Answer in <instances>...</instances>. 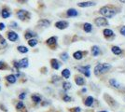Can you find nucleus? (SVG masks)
<instances>
[{
	"label": "nucleus",
	"instance_id": "obj_47",
	"mask_svg": "<svg viewBox=\"0 0 125 112\" xmlns=\"http://www.w3.org/2000/svg\"><path fill=\"white\" fill-rule=\"evenodd\" d=\"M123 100H124V102H125V96L123 97Z\"/></svg>",
	"mask_w": 125,
	"mask_h": 112
},
{
	"label": "nucleus",
	"instance_id": "obj_46",
	"mask_svg": "<svg viewBox=\"0 0 125 112\" xmlns=\"http://www.w3.org/2000/svg\"><path fill=\"white\" fill-rule=\"evenodd\" d=\"M99 112H108V111H106V110H102V111H99Z\"/></svg>",
	"mask_w": 125,
	"mask_h": 112
},
{
	"label": "nucleus",
	"instance_id": "obj_27",
	"mask_svg": "<svg viewBox=\"0 0 125 112\" xmlns=\"http://www.w3.org/2000/svg\"><path fill=\"white\" fill-rule=\"evenodd\" d=\"M10 16V12L7 9H4V10H2V17L7 19V18H9Z\"/></svg>",
	"mask_w": 125,
	"mask_h": 112
},
{
	"label": "nucleus",
	"instance_id": "obj_20",
	"mask_svg": "<svg viewBox=\"0 0 125 112\" xmlns=\"http://www.w3.org/2000/svg\"><path fill=\"white\" fill-rule=\"evenodd\" d=\"M66 15L67 17H77L78 15V11L75 9H69L66 11Z\"/></svg>",
	"mask_w": 125,
	"mask_h": 112
},
{
	"label": "nucleus",
	"instance_id": "obj_42",
	"mask_svg": "<svg viewBox=\"0 0 125 112\" xmlns=\"http://www.w3.org/2000/svg\"><path fill=\"white\" fill-rule=\"evenodd\" d=\"M11 25H12L11 27H14V28H15V27H17V24H16L15 22H12V23H11Z\"/></svg>",
	"mask_w": 125,
	"mask_h": 112
},
{
	"label": "nucleus",
	"instance_id": "obj_10",
	"mask_svg": "<svg viewBox=\"0 0 125 112\" xmlns=\"http://www.w3.org/2000/svg\"><path fill=\"white\" fill-rule=\"evenodd\" d=\"M88 54V51H75L73 53V58L76 60H81L84 56H86Z\"/></svg>",
	"mask_w": 125,
	"mask_h": 112
},
{
	"label": "nucleus",
	"instance_id": "obj_8",
	"mask_svg": "<svg viewBox=\"0 0 125 112\" xmlns=\"http://www.w3.org/2000/svg\"><path fill=\"white\" fill-rule=\"evenodd\" d=\"M111 52L114 54V55H117V56H120V55H123L124 54V51L122 49L117 46V45H112L111 46Z\"/></svg>",
	"mask_w": 125,
	"mask_h": 112
},
{
	"label": "nucleus",
	"instance_id": "obj_1",
	"mask_svg": "<svg viewBox=\"0 0 125 112\" xmlns=\"http://www.w3.org/2000/svg\"><path fill=\"white\" fill-rule=\"evenodd\" d=\"M122 10V8L120 6H117L114 4H107L105 6H103L102 8H100L99 14L101 16H104L107 19H111L115 17L117 14L120 13Z\"/></svg>",
	"mask_w": 125,
	"mask_h": 112
},
{
	"label": "nucleus",
	"instance_id": "obj_26",
	"mask_svg": "<svg viewBox=\"0 0 125 112\" xmlns=\"http://www.w3.org/2000/svg\"><path fill=\"white\" fill-rule=\"evenodd\" d=\"M37 37V34L34 32H31V31L27 32L25 35H24V37H25L26 39H30L31 37Z\"/></svg>",
	"mask_w": 125,
	"mask_h": 112
},
{
	"label": "nucleus",
	"instance_id": "obj_39",
	"mask_svg": "<svg viewBox=\"0 0 125 112\" xmlns=\"http://www.w3.org/2000/svg\"><path fill=\"white\" fill-rule=\"evenodd\" d=\"M25 96H26V93H24V92H23V93H21V94H20V95H19V98H20V99H23Z\"/></svg>",
	"mask_w": 125,
	"mask_h": 112
},
{
	"label": "nucleus",
	"instance_id": "obj_38",
	"mask_svg": "<svg viewBox=\"0 0 125 112\" xmlns=\"http://www.w3.org/2000/svg\"><path fill=\"white\" fill-rule=\"evenodd\" d=\"M6 67V64L5 63H3V62H0V69H5Z\"/></svg>",
	"mask_w": 125,
	"mask_h": 112
},
{
	"label": "nucleus",
	"instance_id": "obj_18",
	"mask_svg": "<svg viewBox=\"0 0 125 112\" xmlns=\"http://www.w3.org/2000/svg\"><path fill=\"white\" fill-rule=\"evenodd\" d=\"M51 64H52V67L53 69L55 70H58L60 68V66H61V63L58 61L57 59H52L51 60Z\"/></svg>",
	"mask_w": 125,
	"mask_h": 112
},
{
	"label": "nucleus",
	"instance_id": "obj_16",
	"mask_svg": "<svg viewBox=\"0 0 125 112\" xmlns=\"http://www.w3.org/2000/svg\"><path fill=\"white\" fill-rule=\"evenodd\" d=\"M75 82H76V84L78 86H83V85H85V83H86L85 79H84L83 77H81V76H76V77H75Z\"/></svg>",
	"mask_w": 125,
	"mask_h": 112
},
{
	"label": "nucleus",
	"instance_id": "obj_31",
	"mask_svg": "<svg viewBox=\"0 0 125 112\" xmlns=\"http://www.w3.org/2000/svg\"><path fill=\"white\" fill-rule=\"evenodd\" d=\"M60 57H61V59H62V61H67L68 58H69V56H68V54L66 53V52H63V53H61V55H60Z\"/></svg>",
	"mask_w": 125,
	"mask_h": 112
},
{
	"label": "nucleus",
	"instance_id": "obj_33",
	"mask_svg": "<svg viewBox=\"0 0 125 112\" xmlns=\"http://www.w3.org/2000/svg\"><path fill=\"white\" fill-rule=\"evenodd\" d=\"M119 32L121 36L125 37V25H121V26L119 28Z\"/></svg>",
	"mask_w": 125,
	"mask_h": 112
},
{
	"label": "nucleus",
	"instance_id": "obj_45",
	"mask_svg": "<svg viewBox=\"0 0 125 112\" xmlns=\"http://www.w3.org/2000/svg\"><path fill=\"white\" fill-rule=\"evenodd\" d=\"M18 1H19V2H24L25 0H18Z\"/></svg>",
	"mask_w": 125,
	"mask_h": 112
},
{
	"label": "nucleus",
	"instance_id": "obj_22",
	"mask_svg": "<svg viewBox=\"0 0 125 112\" xmlns=\"http://www.w3.org/2000/svg\"><path fill=\"white\" fill-rule=\"evenodd\" d=\"M70 75H71V72H70V70L67 69V68H65V69H63L62 71V76L65 80H67V79L70 78Z\"/></svg>",
	"mask_w": 125,
	"mask_h": 112
},
{
	"label": "nucleus",
	"instance_id": "obj_32",
	"mask_svg": "<svg viewBox=\"0 0 125 112\" xmlns=\"http://www.w3.org/2000/svg\"><path fill=\"white\" fill-rule=\"evenodd\" d=\"M28 44H29L31 47H35V46L37 44V39H29Z\"/></svg>",
	"mask_w": 125,
	"mask_h": 112
},
{
	"label": "nucleus",
	"instance_id": "obj_3",
	"mask_svg": "<svg viewBox=\"0 0 125 112\" xmlns=\"http://www.w3.org/2000/svg\"><path fill=\"white\" fill-rule=\"evenodd\" d=\"M94 22L97 27H104L109 25V22L107 21V18H105L104 16L96 17L94 20Z\"/></svg>",
	"mask_w": 125,
	"mask_h": 112
},
{
	"label": "nucleus",
	"instance_id": "obj_29",
	"mask_svg": "<svg viewBox=\"0 0 125 112\" xmlns=\"http://www.w3.org/2000/svg\"><path fill=\"white\" fill-rule=\"evenodd\" d=\"M32 100L35 103H39V102L41 101V97L38 94H34V95H32Z\"/></svg>",
	"mask_w": 125,
	"mask_h": 112
},
{
	"label": "nucleus",
	"instance_id": "obj_28",
	"mask_svg": "<svg viewBox=\"0 0 125 112\" xmlns=\"http://www.w3.org/2000/svg\"><path fill=\"white\" fill-rule=\"evenodd\" d=\"M6 47H7V42H6L5 39L0 36V50H1V49L6 48Z\"/></svg>",
	"mask_w": 125,
	"mask_h": 112
},
{
	"label": "nucleus",
	"instance_id": "obj_17",
	"mask_svg": "<svg viewBox=\"0 0 125 112\" xmlns=\"http://www.w3.org/2000/svg\"><path fill=\"white\" fill-rule=\"evenodd\" d=\"M56 43H57V37H52L49 39H47V44L52 49H54V46H56Z\"/></svg>",
	"mask_w": 125,
	"mask_h": 112
},
{
	"label": "nucleus",
	"instance_id": "obj_14",
	"mask_svg": "<svg viewBox=\"0 0 125 112\" xmlns=\"http://www.w3.org/2000/svg\"><path fill=\"white\" fill-rule=\"evenodd\" d=\"M91 52H92V55H93L94 57H97L98 55L101 54V50H100V47L99 46H97V45L93 46L92 49H91Z\"/></svg>",
	"mask_w": 125,
	"mask_h": 112
},
{
	"label": "nucleus",
	"instance_id": "obj_23",
	"mask_svg": "<svg viewBox=\"0 0 125 112\" xmlns=\"http://www.w3.org/2000/svg\"><path fill=\"white\" fill-rule=\"evenodd\" d=\"M38 24L41 25L42 27H48L50 24H51V21H48V20H45V19H43V20L38 21Z\"/></svg>",
	"mask_w": 125,
	"mask_h": 112
},
{
	"label": "nucleus",
	"instance_id": "obj_6",
	"mask_svg": "<svg viewBox=\"0 0 125 112\" xmlns=\"http://www.w3.org/2000/svg\"><path fill=\"white\" fill-rule=\"evenodd\" d=\"M90 68H91V65L88 64V65H81V66H78L77 69L78 70V72L82 73V74L87 77V78H90L91 76V71H90Z\"/></svg>",
	"mask_w": 125,
	"mask_h": 112
},
{
	"label": "nucleus",
	"instance_id": "obj_44",
	"mask_svg": "<svg viewBox=\"0 0 125 112\" xmlns=\"http://www.w3.org/2000/svg\"><path fill=\"white\" fill-rule=\"evenodd\" d=\"M118 1H120V3H122V4H125V0H118Z\"/></svg>",
	"mask_w": 125,
	"mask_h": 112
},
{
	"label": "nucleus",
	"instance_id": "obj_7",
	"mask_svg": "<svg viewBox=\"0 0 125 112\" xmlns=\"http://www.w3.org/2000/svg\"><path fill=\"white\" fill-rule=\"evenodd\" d=\"M108 84L110 85V87H112L113 89H115V90H117V91H119V92L122 89L121 84H120V82L116 80V79H109V80H108Z\"/></svg>",
	"mask_w": 125,
	"mask_h": 112
},
{
	"label": "nucleus",
	"instance_id": "obj_2",
	"mask_svg": "<svg viewBox=\"0 0 125 112\" xmlns=\"http://www.w3.org/2000/svg\"><path fill=\"white\" fill-rule=\"evenodd\" d=\"M112 69V65L108 63H103V64H97L94 67V76L96 77H100V76H103V75L107 74L110 70Z\"/></svg>",
	"mask_w": 125,
	"mask_h": 112
},
{
	"label": "nucleus",
	"instance_id": "obj_37",
	"mask_svg": "<svg viewBox=\"0 0 125 112\" xmlns=\"http://www.w3.org/2000/svg\"><path fill=\"white\" fill-rule=\"evenodd\" d=\"M59 80H61V78H60V77H58V76H53V77H52V82H54V81H59Z\"/></svg>",
	"mask_w": 125,
	"mask_h": 112
},
{
	"label": "nucleus",
	"instance_id": "obj_13",
	"mask_svg": "<svg viewBox=\"0 0 125 112\" xmlns=\"http://www.w3.org/2000/svg\"><path fill=\"white\" fill-rule=\"evenodd\" d=\"M68 25H69V23H68V21H57L56 23H55V27L58 28V29H65V28H67Z\"/></svg>",
	"mask_w": 125,
	"mask_h": 112
},
{
	"label": "nucleus",
	"instance_id": "obj_11",
	"mask_svg": "<svg viewBox=\"0 0 125 112\" xmlns=\"http://www.w3.org/2000/svg\"><path fill=\"white\" fill-rule=\"evenodd\" d=\"M94 102H95V100H94V97H93V96H91V95H89L84 99L83 104L86 106V107H93V106H94Z\"/></svg>",
	"mask_w": 125,
	"mask_h": 112
},
{
	"label": "nucleus",
	"instance_id": "obj_35",
	"mask_svg": "<svg viewBox=\"0 0 125 112\" xmlns=\"http://www.w3.org/2000/svg\"><path fill=\"white\" fill-rule=\"evenodd\" d=\"M16 107H17V110H20V109H22V108L24 107V106H23V103H22V102H19V103L17 104V106H16Z\"/></svg>",
	"mask_w": 125,
	"mask_h": 112
},
{
	"label": "nucleus",
	"instance_id": "obj_9",
	"mask_svg": "<svg viewBox=\"0 0 125 112\" xmlns=\"http://www.w3.org/2000/svg\"><path fill=\"white\" fill-rule=\"evenodd\" d=\"M15 66L17 68H25L28 66V59L23 58L21 61H19L18 63H15Z\"/></svg>",
	"mask_w": 125,
	"mask_h": 112
},
{
	"label": "nucleus",
	"instance_id": "obj_5",
	"mask_svg": "<svg viewBox=\"0 0 125 112\" xmlns=\"http://www.w3.org/2000/svg\"><path fill=\"white\" fill-rule=\"evenodd\" d=\"M103 36H104V39H106L107 41H112L116 37V34L113 30H111L109 28H104L103 30Z\"/></svg>",
	"mask_w": 125,
	"mask_h": 112
},
{
	"label": "nucleus",
	"instance_id": "obj_12",
	"mask_svg": "<svg viewBox=\"0 0 125 112\" xmlns=\"http://www.w3.org/2000/svg\"><path fill=\"white\" fill-rule=\"evenodd\" d=\"M17 16L19 17V19L21 20V21H23V20H25L26 18H29L30 17V14L28 13V11L26 10H19L17 12Z\"/></svg>",
	"mask_w": 125,
	"mask_h": 112
},
{
	"label": "nucleus",
	"instance_id": "obj_36",
	"mask_svg": "<svg viewBox=\"0 0 125 112\" xmlns=\"http://www.w3.org/2000/svg\"><path fill=\"white\" fill-rule=\"evenodd\" d=\"M70 111L71 112H81V108H80L79 107H73V108H71V109H70Z\"/></svg>",
	"mask_w": 125,
	"mask_h": 112
},
{
	"label": "nucleus",
	"instance_id": "obj_41",
	"mask_svg": "<svg viewBox=\"0 0 125 112\" xmlns=\"http://www.w3.org/2000/svg\"><path fill=\"white\" fill-rule=\"evenodd\" d=\"M120 92H122V93H125V86L124 87H122V89L120 91Z\"/></svg>",
	"mask_w": 125,
	"mask_h": 112
},
{
	"label": "nucleus",
	"instance_id": "obj_34",
	"mask_svg": "<svg viewBox=\"0 0 125 112\" xmlns=\"http://www.w3.org/2000/svg\"><path fill=\"white\" fill-rule=\"evenodd\" d=\"M62 100H63L64 102H71L72 101V98H71L69 95H67V94H64L63 97H62Z\"/></svg>",
	"mask_w": 125,
	"mask_h": 112
},
{
	"label": "nucleus",
	"instance_id": "obj_24",
	"mask_svg": "<svg viewBox=\"0 0 125 112\" xmlns=\"http://www.w3.org/2000/svg\"><path fill=\"white\" fill-rule=\"evenodd\" d=\"M6 80H8L10 83H15L16 82V77L14 75H9L6 77Z\"/></svg>",
	"mask_w": 125,
	"mask_h": 112
},
{
	"label": "nucleus",
	"instance_id": "obj_19",
	"mask_svg": "<svg viewBox=\"0 0 125 112\" xmlns=\"http://www.w3.org/2000/svg\"><path fill=\"white\" fill-rule=\"evenodd\" d=\"M8 38L10 40V41H12V42H15L16 40L19 38V37H18V35L16 34L15 32H9L8 33Z\"/></svg>",
	"mask_w": 125,
	"mask_h": 112
},
{
	"label": "nucleus",
	"instance_id": "obj_30",
	"mask_svg": "<svg viewBox=\"0 0 125 112\" xmlns=\"http://www.w3.org/2000/svg\"><path fill=\"white\" fill-rule=\"evenodd\" d=\"M18 51L20 52H21V53H25V52L28 51V49L26 48V47H24V46H19L18 47Z\"/></svg>",
	"mask_w": 125,
	"mask_h": 112
},
{
	"label": "nucleus",
	"instance_id": "obj_4",
	"mask_svg": "<svg viewBox=\"0 0 125 112\" xmlns=\"http://www.w3.org/2000/svg\"><path fill=\"white\" fill-rule=\"evenodd\" d=\"M104 100L106 102V104H107L110 107H112V108H115V107H119V103L116 101L112 96L109 95V94H107V93H104Z\"/></svg>",
	"mask_w": 125,
	"mask_h": 112
},
{
	"label": "nucleus",
	"instance_id": "obj_15",
	"mask_svg": "<svg viewBox=\"0 0 125 112\" xmlns=\"http://www.w3.org/2000/svg\"><path fill=\"white\" fill-rule=\"evenodd\" d=\"M96 5L95 2L93 1H86V2H79L78 3V6L79 8H89V7H94Z\"/></svg>",
	"mask_w": 125,
	"mask_h": 112
},
{
	"label": "nucleus",
	"instance_id": "obj_25",
	"mask_svg": "<svg viewBox=\"0 0 125 112\" xmlns=\"http://www.w3.org/2000/svg\"><path fill=\"white\" fill-rule=\"evenodd\" d=\"M71 83L70 82H68V81H64L63 83H62V89L64 90V91H68V90H70L71 89Z\"/></svg>",
	"mask_w": 125,
	"mask_h": 112
},
{
	"label": "nucleus",
	"instance_id": "obj_40",
	"mask_svg": "<svg viewBox=\"0 0 125 112\" xmlns=\"http://www.w3.org/2000/svg\"><path fill=\"white\" fill-rule=\"evenodd\" d=\"M4 28H5V24L2 23V22H0V30H3Z\"/></svg>",
	"mask_w": 125,
	"mask_h": 112
},
{
	"label": "nucleus",
	"instance_id": "obj_21",
	"mask_svg": "<svg viewBox=\"0 0 125 112\" xmlns=\"http://www.w3.org/2000/svg\"><path fill=\"white\" fill-rule=\"evenodd\" d=\"M83 30L86 33H91L93 31V25L90 22H85L83 24Z\"/></svg>",
	"mask_w": 125,
	"mask_h": 112
},
{
	"label": "nucleus",
	"instance_id": "obj_43",
	"mask_svg": "<svg viewBox=\"0 0 125 112\" xmlns=\"http://www.w3.org/2000/svg\"><path fill=\"white\" fill-rule=\"evenodd\" d=\"M81 92H87V89H86V88H83V89L81 90Z\"/></svg>",
	"mask_w": 125,
	"mask_h": 112
}]
</instances>
